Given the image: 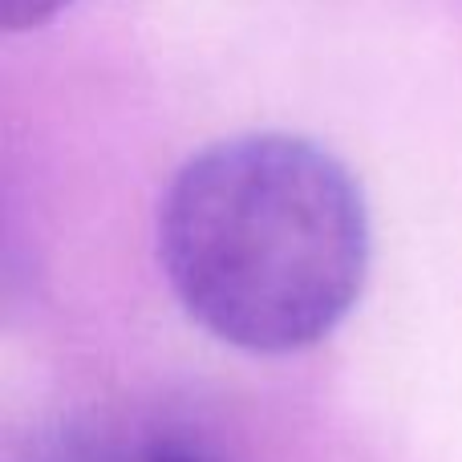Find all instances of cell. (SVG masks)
Wrapping results in <instances>:
<instances>
[{
  "mask_svg": "<svg viewBox=\"0 0 462 462\" xmlns=\"http://www.w3.org/2000/svg\"><path fill=\"white\" fill-rule=\"evenodd\" d=\"M369 208L337 154L300 134L195 151L159 203V263L187 317L244 353L325 341L369 276Z\"/></svg>",
  "mask_w": 462,
  "mask_h": 462,
  "instance_id": "obj_1",
  "label": "cell"
},
{
  "mask_svg": "<svg viewBox=\"0 0 462 462\" xmlns=\"http://www.w3.org/2000/svg\"><path fill=\"white\" fill-rule=\"evenodd\" d=\"M29 462H138V450L118 447V442L102 439L94 430H65L41 442Z\"/></svg>",
  "mask_w": 462,
  "mask_h": 462,
  "instance_id": "obj_2",
  "label": "cell"
},
{
  "mask_svg": "<svg viewBox=\"0 0 462 462\" xmlns=\"http://www.w3.org/2000/svg\"><path fill=\"white\" fill-rule=\"evenodd\" d=\"M69 0H0V21L8 32H24V29H41L45 21H53Z\"/></svg>",
  "mask_w": 462,
  "mask_h": 462,
  "instance_id": "obj_3",
  "label": "cell"
},
{
  "mask_svg": "<svg viewBox=\"0 0 462 462\" xmlns=\"http://www.w3.org/2000/svg\"><path fill=\"white\" fill-rule=\"evenodd\" d=\"M138 462H208L199 450H191L187 442H146L138 447Z\"/></svg>",
  "mask_w": 462,
  "mask_h": 462,
  "instance_id": "obj_4",
  "label": "cell"
}]
</instances>
